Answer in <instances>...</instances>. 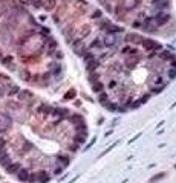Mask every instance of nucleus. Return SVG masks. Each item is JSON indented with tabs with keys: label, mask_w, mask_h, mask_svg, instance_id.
Wrapping results in <instances>:
<instances>
[{
	"label": "nucleus",
	"mask_w": 176,
	"mask_h": 183,
	"mask_svg": "<svg viewBox=\"0 0 176 183\" xmlns=\"http://www.w3.org/2000/svg\"><path fill=\"white\" fill-rule=\"evenodd\" d=\"M141 3V0H120V8L129 11V9H135Z\"/></svg>",
	"instance_id": "obj_1"
},
{
	"label": "nucleus",
	"mask_w": 176,
	"mask_h": 183,
	"mask_svg": "<svg viewBox=\"0 0 176 183\" xmlns=\"http://www.w3.org/2000/svg\"><path fill=\"white\" fill-rule=\"evenodd\" d=\"M153 18V23H155V26H162V24H165L167 22H169V18H170V15L169 14H165V12H158L155 17H152Z\"/></svg>",
	"instance_id": "obj_2"
},
{
	"label": "nucleus",
	"mask_w": 176,
	"mask_h": 183,
	"mask_svg": "<svg viewBox=\"0 0 176 183\" xmlns=\"http://www.w3.org/2000/svg\"><path fill=\"white\" fill-rule=\"evenodd\" d=\"M126 41H129V43H136V44H143L144 37H141V35H138V34H127V35H126Z\"/></svg>",
	"instance_id": "obj_3"
},
{
	"label": "nucleus",
	"mask_w": 176,
	"mask_h": 183,
	"mask_svg": "<svg viewBox=\"0 0 176 183\" xmlns=\"http://www.w3.org/2000/svg\"><path fill=\"white\" fill-rule=\"evenodd\" d=\"M11 127V119L6 115H0V131H5Z\"/></svg>",
	"instance_id": "obj_4"
},
{
	"label": "nucleus",
	"mask_w": 176,
	"mask_h": 183,
	"mask_svg": "<svg viewBox=\"0 0 176 183\" xmlns=\"http://www.w3.org/2000/svg\"><path fill=\"white\" fill-rule=\"evenodd\" d=\"M74 50L77 52V55H80V57L86 53V48H84V44H83L81 40H78V41L74 43Z\"/></svg>",
	"instance_id": "obj_5"
},
{
	"label": "nucleus",
	"mask_w": 176,
	"mask_h": 183,
	"mask_svg": "<svg viewBox=\"0 0 176 183\" xmlns=\"http://www.w3.org/2000/svg\"><path fill=\"white\" fill-rule=\"evenodd\" d=\"M143 46H144L147 50H150V49H159V48H161V44L156 43V41H153V40H144V41H143Z\"/></svg>",
	"instance_id": "obj_6"
},
{
	"label": "nucleus",
	"mask_w": 176,
	"mask_h": 183,
	"mask_svg": "<svg viewBox=\"0 0 176 183\" xmlns=\"http://www.w3.org/2000/svg\"><path fill=\"white\" fill-rule=\"evenodd\" d=\"M86 64H87V70H89V72L96 70V67H98V60L92 58V60H89V61H86Z\"/></svg>",
	"instance_id": "obj_7"
},
{
	"label": "nucleus",
	"mask_w": 176,
	"mask_h": 183,
	"mask_svg": "<svg viewBox=\"0 0 176 183\" xmlns=\"http://www.w3.org/2000/svg\"><path fill=\"white\" fill-rule=\"evenodd\" d=\"M153 6H156L158 9H164L169 6V0H153Z\"/></svg>",
	"instance_id": "obj_8"
},
{
	"label": "nucleus",
	"mask_w": 176,
	"mask_h": 183,
	"mask_svg": "<svg viewBox=\"0 0 176 183\" xmlns=\"http://www.w3.org/2000/svg\"><path fill=\"white\" fill-rule=\"evenodd\" d=\"M115 43H117V38L113 37V34H107V35H106V38H104V43H103V44L112 46V44H115Z\"/></svg>",
	"instance_id": "obj_9"
},
{
	"label": "nucleus",
	"mask_w": 176,
	"mask_h": 183,
	"mask_svg": "<svg viewBox=\"0 0 176 183\" xmlns=\"http://www.w3.org/2000/svg\"><path fill=\"white\" fill-rule=\"evenodd\" d=\"M104 89V86L101 84V82H98V81H95V82H92V90L93 92H96V93H100V92Z\"/></svg>",
	"instance_id": "obj_10"
},
{
	"label": "nucleus",
	"mask_w": 176,
	"mask_h": 183,
	"mask_svg": "<svg viewBox=\"0 0 176 183\" xmlns=\"http://www.w3.org/2000/svg\"><path fill=\"white\" fill-rule=\"evenodd\" d=\"M91 48H92V49H93V48H95V49H103V48H104V44H103V41H101L100 38H96V40L91 44Z\"/></svg>",
	"instance_id": "obj_11"
},
{
	"label": "nucleus",
	"mask_w": 176,
	"mask_h": 183,
	"mask_svg": "<svg viewBox=\"0 0 176 183\" xmlns=\"http://www.w3.org/2000/svg\"><path fill=\"white\" fill-rule=\"evenodd\" d=\"M0 163L5 165V166H8V163H9V157H8V154H0Z\"/></svg>",
	"instance_id": "obj_12"
},
{
	"label": "nucleus",
	"mask_w": 176,
	"mask_h": 183,
	"mask_svg": "<svg viewBox=\"0 0 176 183\" xmlns=\"http://www.w3.org/2000/svg\"><path fill=\"white\" fill-rule=\"evenodd\" d=\"M161 58H162V60H173V55H172L170 52L164 50V52L161 53Z\"/></svg>",
	"instance_id": "obj_13"
},
{
	"label": "nucleus",
	"mask_w": 176,
	"mask_h": 183,
	"mask_svg": "<svg viewBox=\"0 0 176 183\" xmlns=\"http://www.w3.org/2000/svg\"><path fill=\"white\" fill-rule=\"evenodd\" d=\"M89 31H91V26L84 24L83 26V32H81V38H83V37H86V35H89Z\"/></svg>",
	"instance_id": "obj_14"
},
{
	"label": "nucleus",
	"mask_w": 176,
	"mask_h": 183,
	"mask_svg": "<svg viewBox=\"0 0 176 183\" xmlns=\"http://www.w3.org/2000/svg\"><path fill=\"white\" fill-rule=\"evenodd\" d=\"M54 5H55V0H48V2H46V8L48 9H52Z\"/></svg>",
	"instance_id": "obj_15"
},
{
	"label": "nucleus",
	"mask_w": 176,
	"mask_h": 183,
	"mask_svg": "<svg viewBox=\"0 0 176 183\" xmlns=\"http://www.w3.org/2000/svg\"><path fill=\"white\" fill-rule=\"evenodd\" d=\"M169 76L173 79V78H176V69H170L169 70Z\"/></svg>",
	"instance_id": "obj_16"
},
{
	"label": "nucleus",
	"mask_w": 176,
	"mask_h": 183,
	"mask_svg": "<svg viewBox=\"0 0 176 183\" xmlns=\"http://www.w3.org/2000/svg\"><path fill=\"white\" fill-rule=\"evenodd\" d=\"M74 96H75V90H70V93H67L64 98H66V99H69V98H74Z\"/></svg>",
	"instance_id": "obj_17"
},
{
	"label": "nucleus",
	"mask_w": 176,
	"mask_h": 183,
	"mask_svg": "<svg viewBox=\"0 0 176 183\" xmlns=\"http://www.w3.org/2000/svg\"><path fill=\"white\" fill-rule=\"evenodd\" d=\"M100 101H101V102L107 101V95H106V93H101V95H100Z\"/></svg>",
	"instance_id": "obj_18"
},
{
	"label": "nucleus",
	"mask_w": 176,
	"mask_h": 183,
	"mask_svg": "<svg viewBox=\"0 0 176 183\" xmlns=\"http://www.w3.org/2000/svg\"><path fill=\"white\" fill-rule=\"evenodd\" d=\"M92 17H96V18H98V17H101V12H100V11H95V12L92 14Z\"/></svg>",
	"instance_id": "obj_19"
},
{
	"label": "nucleus",
	"mask_w": 176,
	"mask_h": 183,
	"mask_svg": "<svg viewBox=\"0 0 176 183\" xmlns=\"http://www.w3.org/2000/svg\"><path fill=\"white\" fill-rule=\"evenodd\" d=\"M3 146H5V140L0 139V148H3Z\"/></svg>",
	"instance_id": "obj_20"
},
{
	"label": "nucleus",
	"mask_w": 176,
	"mask_h": 183,
	"mask_svg": "<svg viewBox=\"0 0 176 183\" xmlns=\"http://www.w3.org/2000/svg\"><path fill=\"white\" fill-rule=\"evenodd\" d=\"M172 64H173V69H176V61H172Z\"/></svg>",
	"instance_id": "obj_21"
}]
</instances>
